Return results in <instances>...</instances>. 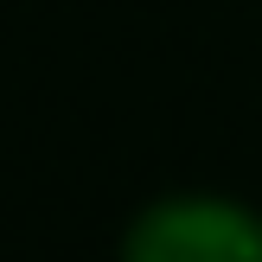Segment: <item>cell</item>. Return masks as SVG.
Masks as SVG:
<instances>
[{
    "mask_svg": "<svg viewBox=\"0 0 262 262\" xmlns=\"http://www.w3.org/2000/svg\"><path fill=\"white\" fill-rule=\"evenodd\" d=\"M128 262H262V230L230 205H160L128 237Z\"/></svg>",
    "mask_w": 262,
    "mask_h": 262,
    "instance_id": "cell-1",
    "label": "cell"
}]
</instances>
